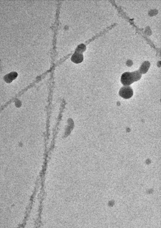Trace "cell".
I'll return each mask as SVG.
<instances>
[{
	"instance_id": "6da1fadb",
	"label": "cell",
	"mask_w": 161,
	"mask_h": 228,
	"mask_svg": "<svg viewBox=\"0 0 161 228\" xmlns=\"http://www.w3.org/2000/svg\"><path fill=\"white\" fill-rule=\"evenodd\" d=\"M121 82L124 86H129L135 82L132 72H126L122 75Z\"/></svg>"
},
{
	"instance_id": "7a4b0ae2",
	"label": "cell",
	"mask_w": 161,
	"mask_h": 228,
	"mask_svg": "<svg viewBox=\"0 0 161 228\" xmlns=\"http://www.w3.org/2000/svg\"><path fill=\"white\" fill-rule=\"evenodd\" d=\"M119 96L125 99H129L133 95V91L130 86H124L120 89Z\"/></svg>"
},
{
	"instance_id": "3957f363",
	"label": "cell",
	"mask_w": 161,
	"mask_h": 228,
	"mask_svg": "<svg viewBox=\"0 0 161 228\" xmlns=\"http://www.w3.org/2000/svg\"><path fill=\"white\" fill-rule=\"evenodd\" d=\"M84 59V56L82 54L75 52L71 58V60L75 63H80L82 62Z\"/></svg>"
},
{
	"instance_id": "277c9868",
	"label": "cell",
	"mask_w": 161,
	"mask_h": 228,
	"mask_svg": "<svg viewBox=\"0 0 161 228\" xmlns=\"http://www.w3.org/2000/svg\"><path fill=\"white\" fill-rule=\"evenodd\" d=\"M18 76V73L17 72H11L9 74H6L5 76L4 77V80H5L6 83H10L16 79Z\"/></svg>"
},
{
	"instance_id": "5b68a950",
	"label": "cell",
	"mask_w": 161,
	"mask_h": 228,
	"mask_svg": "<svg viewBox=\"0 0 161 228\" xmlns=\"http://www.w3.org/2000/svg\"><path fill=\"white\" fill-rule=\"evenodd\" d=\"M150 66V63L148 61H145L141 66L139 71L140 72L141 74H145L148 70Z\"/></svg>"
},
{
	"instance_id": "8992f818",
	"label": "cell",
	"mask_w": 161,
	"mask_h": 228,
	"mask_svg": "<svg viewBox=\"0 0 161 228\" xmlns=\"http://www.w3.org/2000/svg\"><path fill=\"white\" fill-rule=\"evenodd\" d=\"M132 73L133 74V77H134L135 82L139 80L142 77V74L140 73V72L139 70L132 72Z\"/></svg>"
},
{
	"instance_id": "52a82bcc",
	"label": "cell",
	"mask_w": 161,
	"mask_h": 228,
	"mask_svg": "<svg viewBox=\"0 0 161 228\" xmlns=\"http://www.w3.org/2000/svg\"><path fill=\"white\" fill-rule=\"evenodd\" d=\"M86 50V46L84 44H80L78 46L77 49H76V51L78 53L82 54L83 52L85 51Z\"/></svg>"
}]
</instances>
